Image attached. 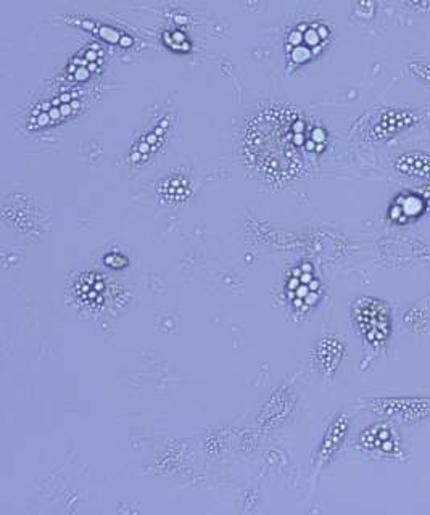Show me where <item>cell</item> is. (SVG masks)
Masks as SVG:
<instances>
[{
  "instance_id": "obj_1",
  "label": "cell",
  "mask_w": 430,
  "mask_h": 515,
  "mask_svg": "<svg viewBox=\"0 0 430 515\" xmlns=\"http://www.w3.org/2000/svg\"><path fill=\"white\" fill-rule=\"evenodd\" d=\"M294 108L269 107L261 110L245 129L247 157L269 178L286 181L298 176L302 160L292 139Z\"/></svg>"
},
{
  "instance_id": "obj_2",
  "label": "cell",
  "mask_w": 430,
  "mask_h": 515,
  "mask_svg": "<svg viewBox=\"0 0 430 515\" xmlns=\"http://www.w3.org/2000/svg\"><path fill=\"white\" fill-rule=\"evenodd\" d=\"M352 319L358 334L371 350L387 347L393 330L392 306L381 298L361 297L352 306Z\"/></svg>"
},
{
  "instance_id": "obj_3",
  "label": "cell",
  "mask_w": 430,
  "mask_h": 515,
  "mask_svg": "<svg viewBox=\"0 0 430 515\" xmlns=\"http://www.w3.org/2000/svg\"><path fill=\"white\" fill-rule=\"evenodd\" d=\"M287 300L297 313H308L323 300V284L311 263H302L292 269L286 285Z\"/></svg>"
},
{
  "instance_id": "obj_4",
  "label": "cell",
  "mask_w": 430,
  "mask_h": 515,
  "mask_svg": "<svg viewBox=\"0 0 430 515\" xmlns=\"http://www.w3.org/2000/svg\"><path fill=\"white\" fill-rule=\"evenodd\" d=\"M358 446L366 453L389 461H406L402 435L389 422L369 425L358 437Z\"/></svg>"
},
{
  "instance_id": "obj_5",
  "label": "cell",
  "mask_w": 430,
  "mask_h": 515,
  "mask_svg": "<svg viewBox=\"0 0 430 515\" xmlns=\"http://www.w3.org/2000/svg\"><path fill=\"white\" fill-rule=\"evenodd\" d=\"M369 409L385 419L416 424L430 417L429 396H392L369 401Z\"/></svg>"
},
{
  "instance_id": "obj_6",
  "label": "cell",
  "mask_w": 430,
  "mask_h": 515,
  "mask_svg": "<svg viewBox=\"0 0 430 515\" xmlns=\"http://www.w3.org/2000/svg\"><path fill=\"white\" fill-rule=\"evenodd\" d=\"M421 121V115L411 108H384L369 124L366 136L369 141L382 142L408 131Z\"/></svg>"
},
{
  "instance_id": "obj_7",
  "label": "cell",
  "mask_w": 430,
  "mask_h": 515,
  "mask_svg": "<svg viewBox=\"0 0 430 515\" xmlns=\"http://www.w3.org/2000/svg\"><path fill=\"white\" fill-rule=\"evenodd\" d=\"M81 100L78 92H67L58 95L57 99L38 105L29 116V128L44 129L50 126H57L70 116L78 115L81 110Z\"/></svg>"
},
{
  "instance_id": "obj_8",
  "label": "cell",
  "mask_w": 430,
  "mask_h": 515,
  "mask_svg": "<svg viewBox=\"0 0 430 515\" xmlns=\"http://www.w3.org/2000/svg\"><path fill=\"white\" fill-rule=\"evenodd\" d=\"M108 293H110V285L102 274L84 272L76 279L75 295L84 305L100 308L105 305Z\"/></svg>"
},
{
  "instance_id": "obj_9",
  "label": "cell",
  "mask_w": 430,
  "mask_h": 515,
  "mask_svg": "<svg viewBox=\"0 0 430 515\" xmlns=\"http://www.w3.org/2000/svg\"><path fill=\"white\" fill-rule=\"evenodd\" d=\"M348 430H350V417L345 412L334 417V421L327 427L323 441L319 445L318 453H316V464L318 466H326L327 462L334 458L335 453L344 445Z\"/></svg>"
},
{
  "instance_id": "obj_10",
  "label": "cell",
  "mask_w": 430,
  "mask_h": 515,
  "mask_svg": "<svg viewBox=\"0 0 430 515\" xmlns=\"http://www.w3.org/2000/svg\"><path fill=\"white\" fill-rule=\"evenodd\" d=\"M170 126L171 116L166 115L152 131L147 132L141 141L134 145L133 150L129 153V163L133 166L142 165L152 157L153 153L158 152L160 147L165 144Z\"/></svg>"
},
{
  "instance_id": "obj_11",
  "label": "cell",
  "mask_w": 430,
  "mask_h": 515,
  "mask_svg": "<svg viewBox=\"0 0 430 515\" xmlns=\"http://www.w3.org/2000/svg\"><path fill=\"white\" fill-rule=\"evenodd\" d=\"M427 211L426 202L419 192H405L395 197L389 208V219L393 224L405 226L418 221Z\"/></svg>"
},
{
  "instance_id": "obj_12",
  "label": "cell",
  "mask_w": 430,
  "mask_h": 515,
  "mask_svg": "<svg viewBox=\"0 0 430 515\" xmlns=\"http://www.w3.org/2000/svg\"><path fill=\"white\" fill-rule=\"evenodd\" d=\"M345 356V345L340 342L339 338L324 337L316 343L315 351H313V359H315L318 371L324 375L335 374L339 369L340 363Z\"/></svg>"
},
{
  "instance_id": "obj_13",
  "label": "cell",
  "mask_w": 430,
  "mask_h": 515,
  "mask_svg": "<svg viewBox=\"0 0 430 515\" xmlns=\"http://www.w3.org/2000/svg\"><path fill=\"white\" fill-rule=\"evenodd\" d=\"M102 63H104V50L100 49L99 44H92L84 50L81 57L71 60L67 68V78L75 83H84L100 70Z\"/></svg>"
},
{
  "instance_id": "obj_14",
  "label": "cell",
  "mask_w": 430,
  "mask_h": 515,
  "mask_svg": "<svg viewBox=\"0 0 430 515\" xmlns=\"http://www.w3.org/2000/svg\"><path fill=\"white\" fill-rule=\"evenodd\" d=\"M393 168L402 176L411 179H421L430 182V155L426 152H405L400 153Z\"/></svg>"
},
{
  "instance_id": "obj_15",
  "label": "cell",
  "mask_w": 430,
  "mask_h": 515,
  "mask_svg": "<svg viewBox=\"0 0 430 515\" xmlns=\"http://www.w3.org/2000/svg\"><path fill=\"white\" fill-rule=\"evenodd\" d=\"M191 182L187 181L181 174H173L170 178L163 179L162 184L158 187V194L162 197L163 202L170 205H179L186 202L191 197Z\"/></svg>"
},
{
  "instance_id": "obj_16",
  "label": "cell",
  "mask_w": 430,
  "mask_h": 515,
  "mask_svg": "<svg viewBox=\"0 0 430 515\" xmlns=\"http://www.w3.org/2000/svg\"><path fill=\"white\" fill-rule=\"evenodd\" d=\"M405 324L414 334H424L430 329V297L406 311Z\"/></svg>"
},
{
  "instance_id": "obj_17",
  "label": "cell",
  "mask_w": 430,
  "mask_h": 515,
  "mask_svg": "<svg viewBox=\"0 0 430 515\" xmlns=\"http://www.w3.org/2000/svg\"><path fill=\"white\" fill-rule=\"evenodd\" d=\"M279 396H281V392L266 404L263 416H261L265 424L282 421L286 414H289L290 408H292V398H290L289 393L286 396V392H282V398H279Z\"/></svg>"
},
{
  "instance_id": "obj_18",
  "label": "cell",
  "mask_w": 430,
  "mask_h": 515,
  "mask_svg": "<svg viewBox=\"0 0 430 515\" xmlns=\"http://www.w3.org/2000/svg\"><path fill=\"white\" fill-rule=\"evenodd\" d=\"M79 25L89 29L110 44H120L121 47L133 46V39L128 38L126 34L120 33V31H116V29L110 28V26L99 25V23H92V21H79Z\"/></svg>"
},
{
  "instance_id": "obj_19",
  "label": "cell",
  "mask_w": 430,
  "mask_h": 515,
  "mask_svg": "<svg viewBox=\"0 0 430 515\" xmlns=\"http://www.w3.org/2000/svg\"><path fill=\"white\" fill-rule=\"evenodd\" d=\"M165 42L166 46L170 47V49L178 50V52H189L191 50V42L187 41L186 36L179 33V31L166 33Z\"/></svg>"
},
{
  "instance_id": "obj_20",
  "label": "cell",
  "mask_w": 430,
  "mask_h": 515,
  "mask_svg": "<svg viewBox=\"0 0 430 515\" xmlns=\"http://www.w3.org/2000/svg\"><path fill=\"white\" fill-rule=\"evenodd\" d=\"M408 70L414 78H418L421 83L426 84L430 89V63L416 60V62H411L408 65Z\"/></svg>"
},
{
  "instance_id": "obj_21",
  "label": "cell",
  "mask_w": 430,
  "mask_h": 515,
  "mask_svg": "<svg viewBox=\"0 0 430 515\" xmlns=\"http://www.w3.org/2000/svg\"><path fill=\"white\" fill-rule=\"evenodd\" d=\"M355 15L361 20H373L376 15V0H355Z\"/></svg>"
},
{
  "instance_id": "obj_22",
  "label": "cell",
  "mask_w": 430,
  "mask_h": 515,
  "mask_svg": "<svg viewBox=\"0 0 430 515\" xmlns=\"http://www.w3.org/2000/svg\"><path fill=\"white\" fill-rule=\"evenodd\" d=\"M329 36L326 26H318V28H308L305 31V42L308 47H318L323 44L324 39Z\"/></svg>"
},
{
  "instance_id": "obj_23",
  "label": "cell",
  "mask_w": 430,
  "mask_h": 515,
  "mask_svg": "<svg viewBox=\"0 0 430 515\" xmlns=\"http://www.w3.org/2000/svg\"><path fill=\"white\" fill-rule=\"evenodd\" d=\"M105 266H108L110 269H116V271H121V269L128 268L129 260L125 255H121V253H108L104 258Z\"/></svg>"
},
{
  "instance_id": "obj_24",
  "label": "cell",
  "mask_w": 430,
  "mask_h": 515,
  "mask_svg": "<svg viewBox=\"0 0 430 515\" xmlns=\"http://www.w3.org/2000/svg\"><path fill=\"white\" fill-rule=\"evenodd\" d=\"M311 55H313L311 54V47L297 46L290 52V60H292L295 65H303V63L310 60Z\"/></svg>"
},
{
  "instance_id": "obj_25",
  "label": "cell",
  "mask_w": 430,
  "mask_h": 515,
  "mask_svg": "<svg viewBox=\"0 0 430 515\" xmlns=\"http://www.w3.org/2000/svg\"><path fill=\"white\" fill-rule=\"evenodd\" d=\"M405 5H408L410 9L416 10V12H430V0H403Z\"/></svg>"
},
{
  "instance_id": "obj_26",
  "label": "cell",
  "mask_w": 430,
  "mask_h": 515,
  "mask_svg": "<svg viewBox=\"0 0 430 515\" xmlns=\"http://www.w3.org/2000/svg\"><path fill=\"white\" fill-rule=\"evenodd\" d=\"M287 41H289L292 47L302 46V42H305V33H302L300 29H294V31L289 34Z\"/></svg>"
},
{
  "instance_id": "obj_27",
  "label": "cell",
  "mask_w": 430,
  "mask_h": 515,
  "mask_svg": "<svg viewBox=\"0 0 430 515\" xmlns=\"http://www.w3.org/2000/svg\"><path fill=\"white\" fill-rule=\"evenodd\" d=\"M419 194L424 198V202H426L427 211L430 213V184H426V186H422L421 189L418 190Z\"/></svg>"
}]
</instances>
